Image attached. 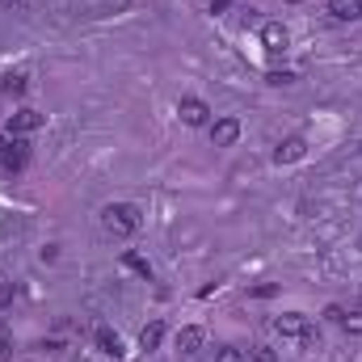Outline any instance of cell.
<instances>
[{"instance_id":"1","label":"cell","mask_w":362,"mask_h":362,"mask_svg":"<svg viewBox=\"0 0 362 362\" xmlns=\"http://www.w3.org/2000/svg\"><path fill=\"white\" fill-rule=\"evenodd\" d=\"M101 228H105L110 236H118V240L135 236V232L143 228V219H139V207H131V202H110V207L101 211Z\"/></svg>"},{"instance_id":"2","label":"cell","mask_w":362,"mask_h":362,"mask_svg":"<svg viewBox=\"0 0 362 362\" xmlns=\"http://www.w3.org/2000/svg\"><path fill=\"white\" fill-rule=\"evenodd\" d=\"M177 114H181L186 127H207V122H211V105H207L202 97H181Z\"/></svg>"},{"instance_id":"3","label":"cell","mask_w":362,"mask_h":362,"mask_svg":"<svg viewBox=\"0 0 362 362\" xmlns=\"http://www.w3.org/2000/svg\"><path fill=\"white\" fill-rule=\"evenodd\" d=\"M46 118L38 114V110H17L13 118H8V139H21V135H30V131H38Z\"/></svg>"},{"instance_id":"4","label":"cell","mask_w":362,"mask_h":362,"mask_svg":"<svg viewBox=\"0 0 362 362\" xmlns=\"http://www.w3.org/2000/svg\"><path fill=\"white\" fill-rule=\"evenodd\" d=\"M261 42H266V51H270V55H278V51H287V46H291V34H287V25H283V21H266V25H261Z\"/></svg>"},{"instance_id":"5","label":"cell","mask_w":362,"mask_h":362,"mask_svg":"<svg viewBox=\"0 0 362 362\" xmlns=\"http://www.w3.org/2000/svg\"><path fill=\"white\" fill-rule=\"evenodd\" d=\"M236 139H240V122L236 118H215L211 122V143L215 148H232Z\"/></svg>"},{"instance_id":"6","label":"cell","mask_w":362,"mask_h":362,"mask_svg":"<svg viewBox=\"0 0 362 362\" xmlns=\"http://www.w3.org/2000/svg\"><path fill=\"white\" fill-rule=\"evenodd\" d=\"M304 152H308V139H304V135H287V139L274 148V160H278V164H295Z\"/></svg>"},{"instance_id":"7","label":"cell","mask_w":362,"mask_h":362,"mask_svg":"<svg viewBox=\"0 0 362 362\" xmlns=\"http://www.w3.org/2000/svg\"><path fill=\"white\" fill-rule=\"evenodd\" d=\"M25 160H30V143L25 139H8V148L0 152V164L8 173H17V169H25Z\"/></svg>"},{"instance_id":"8","label":"cell","mask_w":362,"mask_h":362,"mask_svg":"<svg viewBox=\"0 0 362 362\" xmlns=\"http://www.w3.org/2000/svg\"><path fill=\"white\" fill-rule=\"evenodd\" d=\"M274 329H278L283 337H304V333L312 329V321H308L304 312H287V316H278V321H274Z\"/></svg>"},{"instance_id":"9","label":"cell","mask_w":362,"mask_h":362,"mask_svg":"<svg viewBox=\"0 0 362 362\" xmlns=\"http://www.w3.org/2000/svg\"><path fill=\"white\" fill-rule=\"evenodd\" d=\"M177 350H181L186 358H194V354L202 350V329H194V325L181 329V333H177Z\"/></svg>"},{"instance_id":"10","label":"cell","mask_w":362,"mask_h":362,"mask_svg":"<svg viewBox=\"0 0 362 362\" xmlns=\"http://www.w3.org/2000/svg\"><path fill=\"white\" fill-rule=\"evenodd\" d=\"M329 13L337 21H358L362 17V0H329Z\"/></svg>"},{"instance_id":"11","label":"cell","mask_w":362,"mask_h":362,"mask_svg":"<svg viewBox=\"0 0 362 362\" xmlns=\"http://www.w3.org/2000/svg\"><path fill=\"white\" fill-rule=\"evenodd\" d=\"M97 350L110 354V358H122V337L114 329H97Z\"/></svg>"},{"instance_id":"12","label":"cell","mask_w":362,"mask_h":362,"mask_svg":"<svg viewBox=\"0 0 362 362\" xmlns=\"http://www.w3.org/2000/svg\"><path fill=\"white\" fill-rule=\"evenodd\" d=\"M160 337H164V325H160V321H152V325H143L139 346H143V350H156V346H160Z\"/></svg>"},{"instance_id":"13","label":"cell","mask_w":362,"mask_h":362,"mask_svg":"<svg viewBox=\"0 0 362 362\" xmlns=\"http://www.w3.org/2000/svg\"><path fill=\"white\" fill-rule=\"evenodd\" d=\"M122 266H127V270H135V274H139L143 283H152V266H148V261H143L139 253H122Z\"/></svg>"},{"instance_id":"14","label":"cell","mask_w":362,"mask_h":362,"mask_svg":"<svg viewBox=\"0 0 362 362\" xmlns=\"http://www.w3.org/2000/svg\"><path fill=\"white\" fill-rule=\"evenodd\" d=\"M13 358V333H8V325L0 321V362Z\"/></svg>"},{"instance_id":"15","label":"cell","mask_w":362,"mask_h":362,"mask_svg":"<svg viewBox=\"0 0 362 362\" xmlns=\"http://www.w3.org/2000/svg\"><path fill=\"white\" fill-rule=\"evenodd\" d=\"M342 329H346L350 337H362V312H350V316H342Z\"/></svg>"},{"instance_id":"16","label":"cell","mask_w":362,"mask_h":362,"mask_svg":"<svg viewBox=\"0 0 362 362\" xmlns=\"http://www.w3.org/2000/svg\"><path fill=\"white\" fill-rule=\"evenodd\" d=\"M215 362H249V358H245V350H236V346H224V350L215 354Z\"/></svg>"},{"instance_id":"17","label":"cell","mask_w":362,"mask_h":362,"mask_svg":"<svg viewBox=\"0 0 362 362\" xmlns=\"http://www.w3.org/2000/svg\"><path fill=\"white\" fill-rule=\"evenodd\" d=\"M13 295H17V287H13V283H0V308H8Z\"/></svg>"},{"instance_id":"18","label":"cell","mask_w":362,"mask_h":362,"mask_svg":"<svg viewBox=\"0 0 362 362\" xmlns=\"http://www.w3.org/2000/svg\"><path fill=\"white\" fill-rule=\"evenodd\" d=\"M253 362H278V354H274L270 346H257V350H253Z\"/></svg>"},{"instance_id":"19","label":"cell","mask_w":362,"mask_h":362,"mask_svg":"<svg viewBox=\"0 0 362 362\" xmlns=\"http://www.w3.org/2000/svg\"><path fill=\"white\" fill-rule=\"evenodd\" d=\"M266 80H270V84H291V80H295V72H270Z\"/></svg>"},{"instance_id":"20","label":"cell","mask_w":362,"mask_h":362,"mask_svg":"<svg viewBox=\"0 0 362 362\" xmlns=\"http://www.w3.org/2000/svg\"><path fill=\"white\" fill-rule=\"evenodd\" d=\"M253 295H257V299H270V295H278V287H274V283H261V287H253Z\"/></svg>"},{"instance_id":"21","label":"cell","mask_w":362,"mask_h":362,"mask_svg":"<svg viewBox=\"0 0 362 362\" xmlns=\"http://www.w3.org/2000/svg\"><path fill=\"white\" fill-rule=\"evenodd\" d=\"M4 89H8V93H21V89H25V76H8Z\"/></svg>"},{"instance_id":"22","label":"cell","mask_w":362,"mask_h":362,"mask_svg":"<svg viewBox=\"0 0 362 362\" xmlns=\"http://www.w3.org/2000/svg\"><path fill=\"white\" fill-rule=\"evenodd\" d=\"M228 4H232V0H211V13H224Z\"/></svg>"},{"instance_id":"23","label":"cell","mask_w":362,"mask_h":362,"mask_svg":"<svg viewBox=\"0 0 362 362\" xmlns=\"http://www.w3.org/2000/svg\"><path fill=\"white\" fill-rule=\"evenodd\" d=\"M4 148H8V139H0V152H4Z\"/></svg>"},{"instance_id":"24","label":"cell","mask_w":362,"mask_h":362,"mask_svg":"<svg viewBox=\"0 0 362 362\" xmlns=\"http://www.w3.org/2000/svg\"><path fill=\"white\" fill-rule=\"evenodd\" d=\"M0 4H17V0H0Z\"/></svg>"}]
</instances>
